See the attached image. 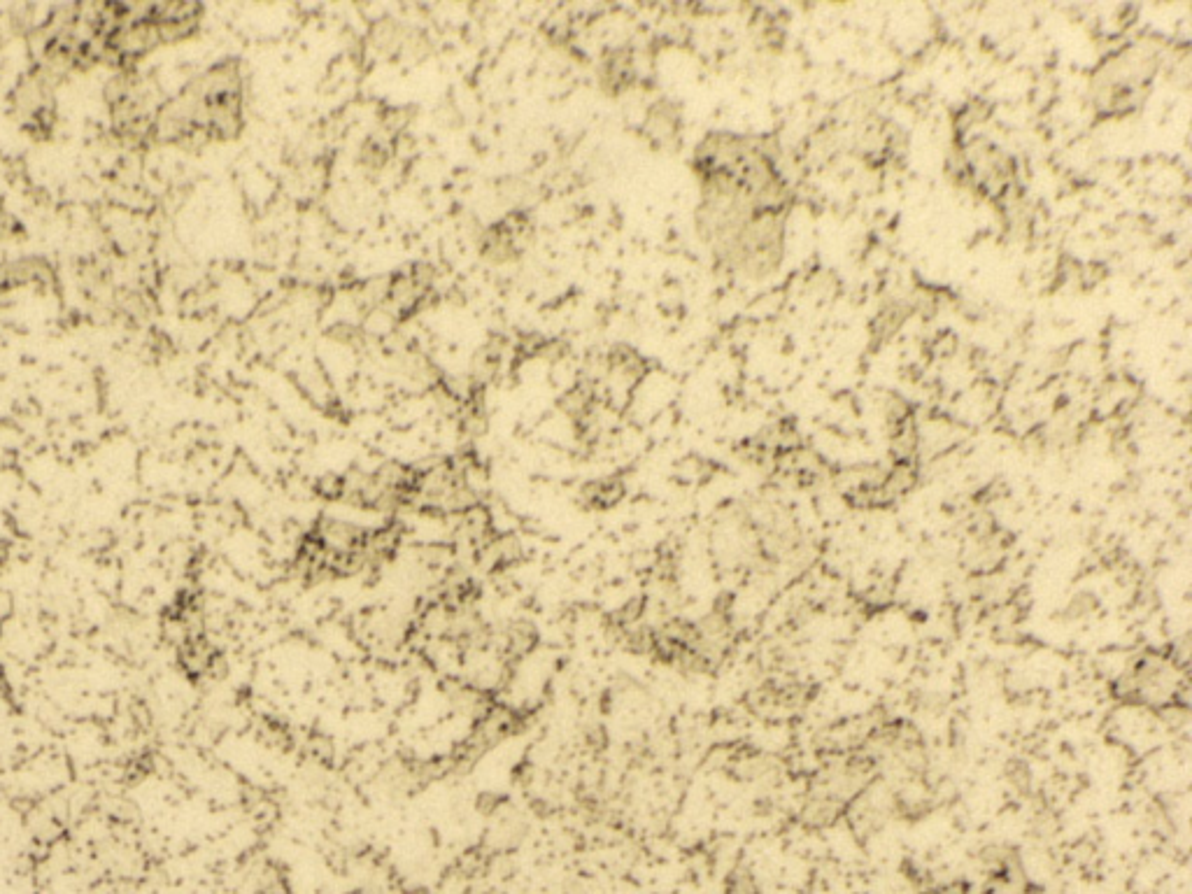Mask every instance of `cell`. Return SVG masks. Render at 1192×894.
Returning <instances> with one entry per match:
<instances>
[{"label":"cell","mask_w":1192,"mask_h":894,"mask_svg":"<svg viewBox=\"0 0 1192 894\" xmlns=\"http://www.w3.org/2000/svg\"><path fill=\"white\" fill-rule=\"evenodd\" d=\"M245 103V63L240 56H226L191 77L175 96L163 98L149 145L205 149L236 143L247 126Z\"/></svg>","instance_id":"obj_1"},{"label":"cell","mask_w":1192,"mask_h":894,"mask_svg":"<svg viewBox=\"0 0 1192 894\" xmlns=\"http://www.w3.org/2000/svg\"><path fill=\"white\" fill-rule=\"evenodd\" d=\"M501 806H503L501 804V797H496V794H492V792H489V794H480V797H478V808H480L482 813H487V815L496 813Z\"/></svg>","instance_id":"obj_21"},{"label":"cell","mask_w":1192,"mask_h":894,"mask_svg":"<svg viewBox=\"0 0 1192 894\" xmlns=\"http://www.w3.org/2000/svg\"><path fill=\"white\" fill-rule=\"evenodd\" d=\"M389 156H392V143L385 136H368L366 143L361 145V163L371 170H380L387 166Z\"/></svg>","instance_id":"obj_13"},{"label":"cell","mask_w":1192,"mask_h":894,"mask_svg":"<svg viewBox=\"0 0 1192 894\" xmlns=\"http://www.w3.org/2000/svg\"><path fill=\"white\" fill-rule=\"evenodd\" d=\"M487 869V855L482 850H471V853L461 855L459 871L464 876H480Z\"/></svg>","instance_id":"obj_18"},{"label":"cell","mask_w":1192,"mask_h":894,"mask_svg":"<svg viewBox=\"0 0 1192 894\" xmlns=\"http://www.w3.org/2000/svg\"><path fill=\"white\" fill-rule=\"evenodd\" d=\"M305 752H308V757L312 759V762H319V764H331L333 762V745L322 734H310L308 736V743H305Z\"/></svg>","instance_id":"obj_15"},{"label":"cell","mask_w":1192,"mask_h":894,"mask_svg":"<svg viewBox=\"0 0 1192 894\" xmlns=\"http://www.w3.org/2000/svg\"><path fill=\"white\" fill-rule=\"evenodd\" d=\"M1158 715L1169 729H1181L1188 725L1190 711H1188V706H1183V704H1167V706L1158 708Z\"/></svg>","instance_id":"obj_17"},{"label":"cell","mask_w":1192,"mask_h":894,"mask_svg":"<svg viewBox=\"0 0 1192 894\" xmlns=\"http://www.w3.org/2000/svg\"><path fill=\"white\" fill-rule=\"evenodd\" d=\"M596 80H599L603 94L613 98L641 87V66H638L636 49L629 45L606 49L596 66Z\"/></svg>","instance_id":"obj_7"},{"label":"cell","mask_w":1192,"mask_h":894,"mask_svg":"<svg viewBox=\"0 0 1192 894\" xmlns=\"http://www.w3.org/2000/svg\"><path fill=\"white\" fill-rule=\"evenodd\" d=\"M785 222L787 215L750 217L725 243L713 247L715 261L741 278H769L785 257Z\"/></svg>","instance_id":"obj_3"},{"label":"cell","mask_w":1192,"mask_h":894,"mask_svg":"<svg viewBox=\"0 0 1192 894\" xmlns=\"http://www.w3.org/2000/svg\"><path fill=\"white\" fill-rule=\"evenodd\" d=\"M105 105H108L110 129L124 145L149 149V133L159 110V91L154 82L136 70L115 73L105 84Z\"/></svg>","instance_id":"obj_4"},{"label":"cell","mask_w":1192,"mask_h":894,"mask_svg":"<svg viewBox=\"0 0 1192 894\" xmlns=\"http://www.w3.org/2000/svg\"><path fill=\"white\" fill-rule=\"evenodd\" d=\"M10 115L17 119V126L28 138L45 143L54 136L59 119L56 84L38 68H28V73L21 75L10 91Z\"/></svg>","instance_id":"obj_5"},{"label":"cell","mask_w":1192,"mask_h":894,"mask_svg":"<svg viewBox=\"0 0 1192 894\" xmlns=\"http://www.w3.org/2000/svg\"><path fill=\"white\" fill-rule=\"evenodd\" d=\"M152 17L159 26L161 45H180L201 33L205 7L201 3H152Z\"/></svg>","instance_id":"obj_9"},{"label":"cell","mask_w":1192,"mask_h":894,"mask_svg":"<svg viewBox=\"0 0 1192 894\" xmlns=\"http://www.w3.org/2000/svg\"><path fill=\"white\" fill-rule=\"evenodd\" d=\"M725 894H759L757 888V881L755 876H752V871L748 867H739L729 871L727 876V883H725Z\"/></svg>","instance_id":"obj_14"},{"label":"cell","mask_w":1192,"mask_h":894,"mask_svg":"<svg viewBox=\"0 0 1192 894\" xmlns=\"http://www.w3.org/2000/svg\"><path fill=\"white\" fill-rule=\"evenodd\" d=\"M315 492L317 496H322L324 501H340L343 499V475H324V478H319L315 482Z\"/></svg>","instance_id":"obj_16"},{"label":"cell","mask_w":1192,"mask_h":894,"mask_svg":"<svg viewBox=\"0 0 1192 894\" xmlns=\"http://www.w3.org/2000/svg\"><path fill=\"white\" fill-rule=\"evenodd\" d=\"M24 287H35L40 292L56 287L54 266L42 257L0 261V294H10L14 289Z\"/></svg>","instance_id":"obj_10"},{"label":"cell","mask_w":1192,"mask_h":894,"mask_svg":"<svg viewBox=\"0 0 1192 894\" xmlns=\"http://www.w3.org/2000/svg\"><path fill=\"white\" fill-rule=\"evenodd\" d=\"M622 496H624V485H622V480H617V478H601V480L587 482V485L583 487V501L587 503V508H596V510L613 508L615 503H620Z\"/></svg>","instance_id":"obj_12"},{"label":"cell","mask_w":1192,"mask_h":894,"mask_svg":"<svg viewBox=\"0 0 1192 894\" xmlns=\"http://www.w3.org/2000/svg\"><path fill=\"white\" fill-rule=\"evenodd\" d=\"M1158 70V54L1146 47H1127L1106 59L1090 82L1097 115L1120 117L1137 112L1148 98Z\"/></svg>","instance_id":"obj_2"},{"label":"cell","mask_w":1192,"mask_h":894,"mask_svg":"<svg viewBox=\"0 0 1192 894\" xmlns=\"http://www.w3.org/2000/svg\"><path fill=\"white\" fill-rule=\"evenodd\" d=\"M641 136L657 152H676L683 143V110L671 98H659L645 112Z\"/></svg>","instance_id":"obj_8"},{"label":"cell","mask_w":1192,"mask_h":894,"mask_svg":"<svg viewBox=\"0 0 1192 894\" xmlns=\"http://www.w3.org/2000/svg\"><path fill=\"white\" fill-rule=\"evenodd\" d=\"M1006 778L1016 787L1018 792H1030V769L1023 762H1009L1006 766Z\"/></svg>","instance_id":"obj_20"},{"label":"cell","mask_w":1192,"mask_h":894,"mask_svg":"<svg viewBox=\"0 0 1192 894\" xmlns=\"http://www.w3.org/2000/svg\"><path fill=\"white\" fill-rule=\"evenodd\" d=\"M1097 610V601L1092 594H1076L1071 603L1064 610V615L1067 617H1088Z\"/></svg>","instance_id":"obj_19"},{"label":"cell","mask_w":1192,"mask_h":894,"mask_svg":"<svg viewBox=\"0 0 1192 894\" xmlns=\"http://www.w3.org/2000/svg\"><path fill=\"white\" fill-rule=\"evenodd\" d=\"M846 811H848V806L839 804V801L829 799V797H825V794L808 792L804 806H801V811H799V820H801V825L808 829H827V827H832L834 822L839 820Z\"/></svg>","instance_id":"obj_11"},{"label":"cell","mask_w":1192,"mask_h":894,"mask_svg":"<svg viewBox=\"0 0 1192 894\" xmlns=\"http://www.w3.org/2000/svg\"><path fill=\"white\" fill-rule=\"evenodd\" d=\"M531 240H534V219L529 212L515 210L482 233L478 250L487 264L503 266L520 259Z\"/></svg>","instance_id":"obj_6"}]
</instances>
